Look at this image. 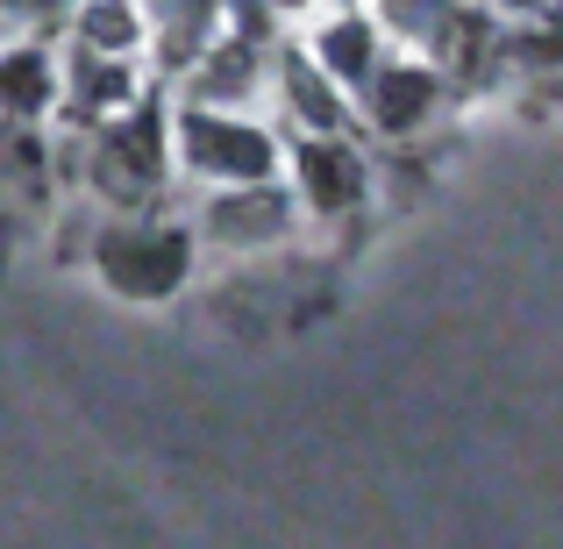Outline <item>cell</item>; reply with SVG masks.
Returning a JSON list of instances; mask_svg holds the SVG:
<instances>
[{"instance_id": "obj_4", "label": "cell", "mask_w": 563, "mask_h": 549, "mask_svg": "<svg viewBox=\"0 0 563 549\" xmlns=\"http://www.w3.org/2000/svg\"><path fill=\"white\" fill-rule=\"evenodd\" d=\"M450 108V79H442L428 57H385L364 86V122L378 129L385 143H413L442 122Z\"/></svg>"}, {"instance_id": "obj_10", "label": "cell", "mask_w": 563, "mask_h": 549, "mask_svg": "<svg viewBox=\"0 0 563 549\" xmlns=\"http://www.w3.org/2000/svg\"><path fill=\"white\" fill-rule=\"evenodd\" d=\"M57 79L65 72L51 65L43 43H8L0 51V122H43L57 108V94H65Z\"/></svg>"}, {"instance_id": "obj_6", "label": "cell", "mask_w": 563, "mask_h": 549, "mask_svg": "<svg viewBox=\"0 0 563 549\" xmlns=\"http://www.w3.org/2000/svg\"><path fill=\"white\" fill-rule=\"evenodd\" d=\"M292 229V193L278 179H257V186H221L207 200V235L221 250H272L286 243Z\"/></svg>"}, {"instance_id": "obj_15", "label": "cell", "mask_w": 563, "mask_h": 549, "mask_svg": "<svg viewBox=\"0 0 563 549\" xmlns=\"http://www.w3.org/2000/svg\"><path fill=\"white\" fill-rule=\"evenodd\" d=\"M0 186L43 193L51 186V143L36 122H0Z\"/></svg>"}, {"instance_id": "obj_17", "label": "cell", "mask_w": 563, "mask_h": 549, "mask_svg": "<svg viewBox=\"0 0 563 549\" xmlns=\"http://www.w3.org/2000/svg\"><path fill=\"white\" fill-rule=\"evenodd\" d=\"M485 14H542V0H478Z\"/></svg>"}, {"instance_id": "obj_1", "label": "cell", "mask_w": 563, "mask_h": 549, "mask_svg": "<svg viewBox=\"0 0 563 549\" xmlns=\"http://www.w3.org/2000/svg\"><path fill=\"white\" fill-rule=\"evenodd\" d=\"M86 172H93V193L114 207V215H143V200H151V193L165 186V172H172V114H165V100L136 94L122 114H108V122L93 129V143H86Z\"/></svg>"}, {"instance_id": "obj_21", "label": "cell", "mask_w": 563, "mask_h": 549, "mask_svg": "<svg viewBox=\"0 0 563 549\" xmlns=\"http://www.w3.org/2000/svg\"><path fill=\"white\" fill-rule=\"evenodd\" d=\"M0 22H8V14H0Z\"/></svg>"}, {"instance_id": "obj_2", "label": "cell", "mask_w": 563, "mask_h": 549, "mask_svg": "<svg viewBox=\"0 0 563 549\" xmlns=\"http://www.w3.org/2000/svg\"><path fill=\"white\" fill-rule=\"evenodd\" d=\"M93 264L122 300H172L192 272V235L165 215H108L93 235Z\"/></svg>"}, {"instance_id": "obj_5", "label": "cell", "mask_w": 563, "mask_h": 549, "mask_svg": "<svg viewBox=\"0 0 563 549\" xmlns=\"http://www.w3.org/2000/svg\"><path fill=\"white\" fill-rule=\"evenodd\" d=\"M372 200V157L350 136H300L292 143V207L321 221H343Z\"/></svg>"}, {"instance_id": "obj_7", "label": "cell", "mask_w": 563, "mask_h": 549, "mask_svg": "<svg viewBox=\"0 0 563 549\" xmlns=\"http://www.w3.org/2000/svg\"><path fill=\"white\" fill-rule=\"evenodd\" d=\"M264 79H272V51H257V43H235V36H214L200 57L186 65V108H214V114H235L243 100L264 94Z\"/></svg>"}, {"instance_id": "obj_8", "label": "cell", "mask_w": 563, "mask_h": 549, "mask_svg": "<svg viewBox=\"0 0 563 549\" xmlns=\"http://www.w3.org/2000/svg\"><path fill=\"white\" fill-rule=\"evenodd\" d=\"M307 57L321 65V79H329L335 94H364L372 72L385 65V36H378L372 14L343 8V14H329V22L314 29V51H307Z\"/></svg>"}, {"instance_id": "obj_16", "label": "cell", "mask_w": 563, "mask_h": 549, "mask_svg": "<svg viewBox=\"0 0 563 549\" xmlns=\"http://www.w3.org/2000/svg\"><path fill=\"white\" fill-rule=\"evenodd\" d=\"M71 8H79V0H0V14H8L14 29H57V22H71Z\"/></svg>"}, {"instance_id": "obj_11", "label": "cell", "mask_w": 563, "mask_h": 549, "mask_svg": "<svg viewBox=\"0 0 563 549\" xmlns=\"http://www.w3.org/2000/svg\"><path fill=\"white\" fill-rule=\"evenodd\" d=\"M143 29H157V57L186 72L221 36V0H143Z\"/></svg>"}, {"instance_id": "obj_14", "label": "cell", "mask_w": 563, "mask_h": 549, "mask_svg": "<svg viewBox=\"0 0 563 549\" xmlns=\"http://www.w3.org/2000/svg\"><path fill=\"white\" fill-rule=\"evenodd\" d=\"M456 8H464V0H372V22H378L385 43H413V51H428V43L456 22Z\"/></svg>"}, {"instance_id": "obj_13", "label": "cell", "mask_w": 563, "mask_h": 549, "mask_svg": "<svg viewBox=\"0 0 563 549\" xmlns=\"http://www.w3.org/2000/svg\"><path fill=\"white\" fill-rule=\"evenodd\" d=\"M71 36L93 57H136L143 43V8L136 0H79L71 8Z\"/></svg>"}, {"instance_id": "obj_3", "label": "cell", "mask_w": 563, "mask_h": 549, "mask_svg": "<svg viewBox=\"0 0 563 549\" xmlns=\"http://www.w3.org/2000/svg\"><path fill=\"white\" fill-rule=\"evenodd\" d=\"M172 151L192 179L207 186H257V179H278V143L272 129L243 122V114H214V108H186L172 122Z\"/></svg>"}, {"instance_id": "obj_19", "label": "cell", "mask_w": 563, "mask_h": 549, "mask_svg": "<svg viewBox=\"0 0 563 549\" xmlns=\"http://www.w3.org/2000/svg\"><path fill=\"white\" fill-rule=\"evenodd\" d=\"M542 14H550V22L563 29V0H542Z\"/></svg>"}, {"instance_id": "obj_9", "label": "cell", "mask_w": 563, "mask_h": 549, "mask_svg": "<svg viewBox=\"0 0 563 549\" xmlns=\"http://www.w3.org/2000/svg\"><path fill=\"white\" fill-rule=\"evenodd\" d=\"M278 65V94H286V114L307 129V136H350V100L321 79V65L307 51H272Z\"/></svg>"}, {"instance_id": "obj_18", "label": "cell", "mask_w": 563, "mask_h": 549, "mask_svg": "<svg viewBox=\"0 0 563 549\" xmlns=\"http://www.w3.org/2000/svg\"><path fill=\"white\" fill-rule=\"evenodd\" d=\"M264 8H272V14H307L314 0H264Z\"/></svg>"}, {"instance_id": "obj_20", "label": "cell", "mask_w": 563, "mask_h": 549, "mask_svg": "<svg viewBox=\"0 0 563 549\" xmlns=\"http://www.w3.org/2000/svg\"><path fill=\"white\" fill-rule=\"evenodd\" d=\"M335 8H357V0H335Z\"/></svg>"}, {"instance_id": "obj_12", "label": "cell", "mask_w": 563, "mask_h": 549, "mask_svg": "<svg viewBox=\"0 0 563 549\" xmlns=\"http://www.w3.org/2000/svg\"><path fill=\"white\" fill-rule=\"evenodd\" d=\"M57 86L71 94V114H79V122H108V114H122L129 100L143 94L129 57H93V51L71 57V79H57Z\"/></svg>"}]
</instances>
